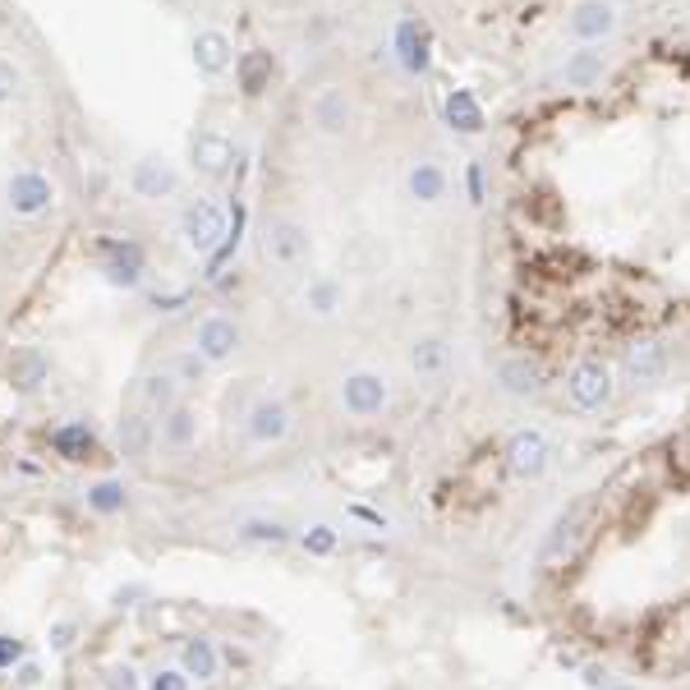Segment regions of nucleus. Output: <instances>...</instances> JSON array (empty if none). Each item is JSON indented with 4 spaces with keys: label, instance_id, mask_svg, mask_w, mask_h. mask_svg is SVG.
<instances>
[{
    "label": "nucleus",
    "instance_id": "obj_1",
    "mask_svg": "<svg viewBox=\"0 0 690 690\" xmlns=\"http://www.w3.org/2000/svg\"><path fill=\"white\" fill-rule=\"evenodd\" d=\"M258 258L272 272H299L314 258V230L295 217H267L258 226Z\"/></svg>",
    "mask_w": 690,
    "mask_h": 690
},
{
    "label": "nucleus",
    "instance_id": "obj_2",
    "mask_svg": "<svg viewBox=\"0 0 690 690\" xmlns=\"http://www.w3.org/2000/svg\"><path fill=\"white\" fill-rule=\"evenodd\" d=\"M621 23H627V10L621 0H575L562 19V38L571 47H608Z\"/></svg>",
    "mask_w": 690,
    "mask_h": 690
},
{
    "label": "nucleus",
    "instance_id": "obj_3",
    "mask_svg": "<svg viewBox=\"0 0 690 690\" xmlns=\"http://www.w3.org/2000/svg\"><path fill=\"white\" fill-rule=\"evenodd\" d=\"M612 396H617V368L608 359L584 355V359L571 364V373H566V401H571V410L599 414V410L612 405Z\"/></svg>",
    "mask_w": 690,
    "mask_h": 690
},
{
    "label": "nucleus",
    "instance_id": "obj_4",
    "mask_svg": "<svg viewBox=\"0 0 690 690\" xmlns=\"http://www.w3.org/2000/svg\"><path fill=\"white\" fill-rule=\"evenodd\" d=\"M226 207L217 198H189L180 213V239L194 258H213L217 249H226Z\"/></svg>",
    "mask_w": 690,
    "mask_h": 690
},
{
    "label": "nucleus",
    "instance_id": "obj_5",
    "mask_svg": "<svg viewBox=\"0 0 690 690\" xmlns=\"http://www.w3.org/2000/svg\"><path fill=\"white\" fill-rule=\"evenodd\" d=\"M590 515H594V497H580L558 515V521H552V530H548V539L539 548V566L543 571H562L575 558V548L584 543V534H590Z\"/></svg>",
    "mask_w": 690,
    "mask_h": 690
},
{
    "label": "nucleus",
    "instance_id": "obj_6",
    "mask_svg": "<svg viewBox=\"0 0 690 690\" xmlns=\"http://www.w3.org/2000/svg\"><path fill=\"white\" fill-rule=\"evenodd\" d=\"M608 75H612V56L603 47H575V51H566L558 65L548 69V88L594 92V88H603Z\"/></svg>",
    "mask_w": 690,
    "mask_h": 690
},
{
    "label": "nucleus",
    "instance_id": "obj_7",
    "mask_svg": "<svg viewBox=\"0 0 690 690\" xmlns=\"http://www.w3.org/2000/svg\"><path fill=\"white\" fill-rule=\"evenodd\" d=\"M56 198H60V189H56V180L47 176V170L23 166L6 180V213L19 217V221H38V217L56 213Z\"/></svg>",
    "mask_w": 690,
    "mask_h": 690
},
{
    "label": "nucleus",
    "instance_id": "obj_8",
    "mask_svg": "<svg viewBox=\"0 0 690 690\" xmlns=\"http://www.w3.org/2000/svg\"><path fill=\"white\" fill-rule=\"evenodd\" d=\"M336 396H341L345 414L377 420V414H387V405H392V383H387V373H377V368H351L341 377Z\"/></svg>",
    "mask_w": 690,
    "mask_h": 690
},
{
    "label": "nucleus",
    "instance_id": "obj_9",
    "mask_svg": "<svg viewBox=\"0 0 690 690\" xmlns=\"http://www.w3.org/2000/svg\"><path fill=\"white\" fill-rule=\"evenodd\" d=\"M502 461L511 470V479H543L552 470V442L543 428L525 424V428H515L506 442H502Z\"/></svg>",
    "mask_w": 690,
    "mask_h": 690
},
{
    "label": "nucleus",
    "instance_id": "obj_10",
    "mask_svg": "<svg viewBox=\"0 0 690 690\" xmlns=\"http://www.w3.org/2000/svg\"><path fill=\"white\" fill-rule=\"evenodd\" d=\"M355 120H359V107H355L351 88L327 83V88H318L314 97H308V125H314V134L345 138V134L355 129Z\"/></svg>",
    "mask_w": 690,
    "mask_h": 690
},
{
    "label": "nucleus",
    "instance_id": "obj_11",
    "mask_svg": "<svg viewBox=\"0 0 690 690\" xmlns=\"http://www.w3.org/2000/svg\"><path fill=\"white\" fill-rule=\"evenodd\" d=\"M129 189H134V198H144V203L176 198L180 194V170H176V161L161 157V152H144L129 166Z\"/></svg>",
    "mask_w": 690,
    "mask_h": 690
},
{
    "label": "nucleus",
    "instance_id": "obj_12",
    "mask_svg": "<svg viewBox=\"0 0 690 690\" xmlns=\"http://www.w3.org/2000/svg\"><path fill=\"white\" fill-rule=\"evenodd\" d=\"M405 198L414 207H442L446 194H452V170H446L437 157H414L405 166Z\"/></svg>",
    "mask_w": 690,
    "mask_h": 690
},
{
    "label": "nucleus",
    "instance_id": "obj_13",
    "mask_svg": "<svg viewBox=\"0 0 690 690\" xmlns=\"http://www.w3.org/2000/svg\"><path fill=\"white\" fill-rule=\"evenodd\" d=\"M672 355H668V341L659 336H640L627 345V355H621V377H627L631 387H653L659 377L668 373Z\"/></svg>",
    "mask_w": 690,
    "mask_h": 690
},
{
    "label": "nucleus",
    "instance_id": "obj_14",
    "mask_svg": "<svg viewBox=\"0 0 690 690\" xmlns=\"http://www.w3.org/2000/svg\"><path fill=\"white\" fill-rule=\"evenodd\" d=\"M239 345H245V332H239L235 318H226V314H207V318H198V327H194V351H198L207 364H226V359H235V355H239Z\"/></svg>",
    "mask_w": 690,
    "mask_h": 690
},
{
    "label": "nucleus",
    "instance_id": "obj_15",
    "mask_svg": "<svg viewBox=\"0 0 690 690\" xmlns=\"http://www.w3.org/2000/svg\"><path fill=\"white\" fill-rule=\"evenodd\" d=\"M493 383H497V392H506L515 401H534V396L548 392V368L539 359H530V355H506L493 368Z\"/></svg>",
    "mask_w": 690,
    "mask_h": 690
},
{
    "label": "nucleus",
    "instance_id": "obj_16",
    "mask_svg": "<svg viewBox=\"0 0 690 690\" xmlns=\"http://www.w3.org/2000/svg\"><path fill=\"white\" fill-rule=\"evenodd\" d=\"M144 272H148V258L134 239H107V245H101V276H107V286L138 290L144 286Z\"/></svg>",
    "mask_w": 690,
    "mask_h": 690
},
{
    "label": "nucleus",
    "instance_id": "obj_17",
    "mask_svg": "<svg viewBox=\"0 0 690 690\" xmlns=\"http://www.w3.org/2000/svg\"><path fill=\"white\" fill-rule=\"evenodd\" d=\"M235 157H239L235 144L226 134H217V129H198L189 138V166H194V176H203V180H226Z\"/></svg>",
    "mask_w": 690,
    "mask_h": 690
},
{
    "label": "nucleus",
    "instance_id": "obj_18",
    "mask_svg": "<svg viewBox=\"0 0 690 690\" xmlns=\"http://www.w3.org/2000/svg\"><path fill=\"white\" fill-rule=\"evenodd\" d=\"M189 56H194V69L203 79H221V75H230L235 69V42L226 38L221 28H198L194 32V42H189Z\"/></svg>",
    "mask_w": 690,
    "mask_h": 690
},
{
    "label": "nucleus",
    "instance_id": "obj_19",
    "mask_svg": "<svg viewBox=\"0 0 690 690\" xmlns=\"http://www.w3.org/2000/svg\"><path fill=\"white\" fill-rule=\"evenodd\" d=\"M410 373L420 377V383H442L446 373H452V341L442 332H424L410 341Z\"/></svg>",
    "mask_w": 690,
    "mask_h": 690
},
{
    "label": "nucleus",
    "instance_id": "obj_20",
    "mask_svg": "<svg viewBox=\"0 0 690 690\" xmlns=\"http://www.w3.org/2000/svg\"><path fill=\"white\" fill-rule=\"evenodd\" d=\"M290 405L286 401H276V396H263V401H254V410H249V420H245V428H249V437L258 442V446H272V442H286L290 437Z\"/></svg>",
    "mask_w": 690,
    "mask_h": 690
},
{
    "label": "nucleus",
    "instance_id": "obj_21",
    "mask_svg": "<svg viewBox=\"0 0 690 690\" xmlns=\"http://www.w3.org/2000/svg\"><path fill=\"white\" fill-rule=\"evenodd\" d=\"M6 373H10V387L19 396H32V392H42V383L51 377V359H47V351H38V345H19Z\"/></svg>",
    "mask_w": 690,
    "mask_h": 690
},
{
    "label": "nucleus",
    "instance_id": "obj_22",
    "mask_svg": "<svg viewBox=\"0 0 690 690\" xmlns=\"http://www.w3.org/2000/svg\"><path fill=\"white\" fill-rule=\"evenodd\" d=\"M116 437H120V456H125V461H134V465H144V461L152 456V442H157V424H152V414H144V410H129L125 420H120V428H116Z\"/></svg>",
    "mask_w": 690,
    "mask_h": 690
},
{
    "label": "nucleus",
    "instance_id": "obj_23",
    "mask_svg": "<svg viewBox=\"0 0 690 690\" xmlns=\"http://www.w3.org/2000/svg\"><path fill=\"white\" fill-rule=\"evenodd\" d=\"M299 304H304L308 318H323L327 323V318H336L341 308H345V286L336 282V276H314V282L304 286V299Z\"/></svg>",
    "mask_w": 690,
    "mask_h": 690
},
{
    "label": "nucleus",
    "instance_id": "obj_24",
    "mask_svg": "<svg viewBox=\"0 0 690 690\" xmlns=\"http://www.w3.org/2000/svg\"><path fill=\"white\" fill-rule=\"evenodd\" d=\"M176 392H180L176 373H152V377H144V383H138V410L152 414V420H157V414L166 420V414L180 405V401H176Z\"/></svg>",
    "mask_w": 690,
    "mask_h": 690
},
{
    "label": "nucleus",
    "instance_id": "obj_25",
    "mask_svg": "<svg viewBox=\"0 0 690 690\" xmlns=\"http://www.w3.org/2000/svg\"><path fill=\"white\" fill-rule=\"evenodd\" d=\"M272 75H276L272 51H239V60H235V79H239V88H245V97L267 92V88H272Z\"/></svg>",
    "mask_w": 690,
    "mask_h": 690
},
{
    "label": "nucleus",
    "instance_id": "obj_26",
    "mask_svg": "<svg viewBox=\"0 0 690 690\" xmlns=\"http://www.w3.org/2000/svg\"><path fill=\"white\" fill-rule=\"evenodd\" d=\"M180 668H185V677H189V681H213V677H217V668H221V659H217L213 640H203V635L185 640V649H180Z\"/></svg>",
    "mask_w": 690,
    "mask_h": 690
},
{
    "label": "nucleus",
    "instance_id": "obj_27",
    "mask_svg": "<svg viewBox=\"0 0 690 690\" xmlns=\"http://www.w3.org/2000/svg\"><path fill=\"white\" fill-rule=\"evenodd\" d=\"M161 442L170 446V452H189V446L198 442V414L189 405H176L161 420Z\"/></svg>",
    "mask_w": 690,
    "mask_h": 690
},
{
    "label": "nucleus",
    "instance_id": "obj_28",
    "mask_svg": "<svg viewBox=\"0 0 690 690\" xmlns=\"http://www.w3.org/2000/svg\"><path fill=\"white\" fill-rule=\"evenodd\" d=\"M51 446H56L65 461H88L92 446H97V437H92L88 424H60V428L51 433Z\"/></svg>",
    "mask_w": 690,
    "mask_h": 690
},
{
    "label": "nucleus",
    "instance_id": "obj_29",
    "mask_svg": "<svg viewBox=\"0 0 690 690\" xmlns=\"http://www.w3.org/2000/svg\"><path fill=\"white\" fill-rule=\"evenodd\" d=\"M446 120H452V129H461V134H479V125H483L479 101L470 92H452L446 97Z\"/></svg>",
    "mask_w": 690,
    "mask_h": 690
},
{
    "label": "nucleus",
    "instance_id": "obj_30",
    "mask_svg": "<svg viewBox=\"0 0 690 690\" xmlns=\"http://www.w3.org/2000/svg\"><path fill=\"white\" fill-rule=\"evenodd\" d=\"M88 506L101 511V515H116L125 511V483L107 479V483H97V489H88Z\"/></svg>",
    "mask_w": 690,
    "mask_h": 690
},
{
    "label": "nucleus",
    "instance_id": "obj_31",
    "mask_svg": "<svg viewBox=\"0 0 690 690\" xmlns=\"http://www.w3.org/2000/svg\"><path fill=\"white\" fill-rule=\"evenodd\" d=\"M299 543H304V552H314V558H332L341 539H336L332 525H308V530L299 534Z\"/></svg>",
    "mask_w": 690,
    "mask_h": 690
},
{
    "label": "nucleus",
    "instance_id": "obj_32",
    "mask_svg": "<svg viewBox=\"0 0 690 690\" xmlns=\"http://www.w3.org/2000/svg\"><path fill=\"white\" fill-rule=\"evenodd\" d=\"M19 97H23V75H19V65L0 56V107H14Z\"/></svg>",
    "mask_w": 690,
    "mask_h": 690
},
{
    "label": "nucleus",
    "instance_id": "obj_33",
    "mask_svg": "<svg viewBox=\"0 0 690 690\" xmlns=\"http://www.w3.org/2000/svg\"><path fill=\"white\" fill-rule=\"evenodd\" d=\"M170 373H176V383H180V387H198V383H203V373H207V359H203L198 351H185Z\"/></svg>",
    "mask_w": 690,
    "mask_h": 690
},
{
    "label": "nucleus",
    "instance_id": "obj_34",
    "mask_svg": "<svg viewBox=\"0 0 690 690\" xmlns=\"http://www.w3.org/2000/svg\"><path fill=\"white\" fill-rule=\"evenodd\" d=\"M239 539H254V543H286L290 534L276 525V521H249L245 530H239Z\"/></svg>",
    "mask_w": 690,
    "mask_h": 690
},
{
    "label": "nucleus",
    "instance_id": "obj_35",
    "mask_svg": "<svg viewBox=\"0 0 690 690\" xmlns=\"http://www.w3.org/2000/svg\"><path fill=\"white\" fill-rule=\"evenodd\" d=\"M148 690H189V677H185V668H157L148 677Z\"/></svg>",
    "mask_w": 690,
    "mask_h": 690
},
{
    "label": "nucleus",
    "instance_id": "obj_36",
    "mask_svg": "<svg viewBox=\"0 0 690 690\" xmlns=\"http://www.w3.org/2000/svg\"><path fill=\"white\" fill-rule=\"evenodd\" d=\"M580 681L590 686V690H608V686H612V672H608L603 663H584V668H580Z\"/></svg>",
    "mask_w": 690,
    "mask_h": 690
},
{
    "label": "nucleus",
    "instance_id": "obj_37",
    "mask_svg": "<svg viewBox=\"0 0 690 690\" xmlns=\"http://www.w3.org/2000/svg\"><path fill=\"white\" fill-rule=\"evenodd\" d=\"M465 189H470V203L479 207L483 203V166L479 161H470V170H465Z\"/></svg>",
    "mask_w": 690,
    "mask_h": 690
},
{
    "label": "nucleus",
    "instance_id": "obj_38",
    "mask_svg": "<svg viewBox=\"0 0 690 690\" xmlns=\"http://www.w3.org/2000/svg\"><path fill=\"white\" fill-rule=\"evenodd\" d=\"M69 644H75V621H60V627H51V649H69Z\"/></svg>",
    "mask_w": 690,
    "mask_h": 690
},
{
    "label": "nucleus",
    "instance_id": "obj_39",
    "mask_svg": "<svg viewBox=\"0 0 690 690\" xmlns=\"http://www.w3.org/2000/svg\"><path fill=\"white\" fill-rule=\"evenodd\" d=\"M19 653H23V644H19L14 635H0V668H10V663L19 659Z\"/></svg>",
    "mask_w": 690,
    "mask_h": 690
},
{
    "label": "nucleus",
    "instance_id": "obj_40",
    "mask_svg": "<svg viewBox=\"0 0 690 690\" xmlns=\"http://www.w3.org/2000/svg\"><path fill=\"white\" fill-rule=\"evenodd\" d=\"M351 515H359V521H368V525H377V530H387V515H383V511H368V506H351Z\"/></svg>",
    "mask_w": 690,
    "mask_h": 690
},
{
    "label": "nucleus",
    "instance_id": "obj_41",
    "mask_svg": "<svg viewBox=\"0 0 690 690\" xmlns=\"http://www.w3.org/2000/svg\"><path fill=\"white\" fill-rule=\"evenodd\" d=\"M111 686H116V690H134V686H138V681H134V668H116V672H111Z\"/></svg>",
    "mask_w": 690,
    "mask_h": 690
},
{
    "label": "nucleus",
    "instance_id": "obj_42",
    "mask_svg": "<svg viewBox=\"0 0 690 690\" xmlns=\"http://www.w3.org/2000/svg\"><path fill=\"white\" fill-rule=\"evenodd\" d=\"M608 690H631V686H617V681H612V686H608Z\"/></svg>",
    "mask_w": 690,
    "mask_h": 690
}]
</instances>
